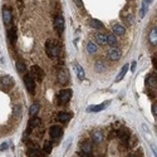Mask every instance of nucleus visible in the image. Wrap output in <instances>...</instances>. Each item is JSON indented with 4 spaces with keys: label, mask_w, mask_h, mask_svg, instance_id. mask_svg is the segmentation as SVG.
<instances>
[{
    "label": "nucleus",
    "mask_w": 157,
    "mask_h": 157,
    "mask_svg": "<svg viewBox=\"0 0 157 157\" xmlns=\"http://www.w3.org/2000/svg\"><path fill=\"white\" fill-rule=\"evenodd\" d=\"M45 52H47L49 58H57L60 53V47L57 42L49 39V40L47 42V44H45Z\"/></svg>",
    "instance_id": "nucleus-1"
},
{
    "label": "nucleus",
    "mask_w": 157,
    "mask_h": 157,
    "mask_svg": "<svg viewBox=\"0 0 157 157\" xmlns=\"http://www.w3.org/2000/svg\"><path fill=\"white\" fill-rule=\"evenodd\" d=\"M13 86H14V81H13V78L9 75H4L2 79H0V89L9 90L10 88H13Z\"/></svg>",
    "instance_id": "nucleus-2"
},
{
    "label": "nucleus",
    "mask_w": 157,
    "mask_h": 157,
    "mask_svg": "<svg viewBox=\"0 0 157 157\" xmlns=\"http://www.w3.org/2000/svg\"><path fill=\"white\" fill-rule=\"evenodd\" d=\"M24 84H25V87H27L29 93H34L35 92V82H34V78L30 74H25L24 75Z\"/></svg>",
    "instance_id": "nucleus-3"
},
{
    "label": "nucleus",
    "mask_w": 157,
    "mask_h": 157,
    "mask_svg": "<svg viewBox=\"0 0 157 157\" xmlns=\"http://www.w3.org/2000/svg\"><path fill=\"white\" fill-rule=\"evenodd\" d=\"M122 57V52L121 49L118 48H116V47H112L109 50H108V59L112 60V62H117V60H120Z\"/></svg>",
    "instance_id": "nucleus-4"
},
{
    "label": "nucleus",
    "mask_w": 157,
    "mask_h": 157,
    "mask_svg": "<svg viewBox=\"0 0 157 157\" xmlns=\"http://www.w3.org/2000/svg\"><path fill=\"white\" fill-rule=\"evenodd\" d=\"M109 103H111V101H107V102L101 103V104H92V106H88V107H87V112H88V113L101 112V111H103L104 108H106L107 106H109Z\"/></svg>",
    "instance_id": "nucleus-5"
},
{
    "label": "nucleus",
    "mask_w": 157,
    "mask_h": 157,
    "mask_svg": "<svg viewBox=\"0 0 157 157\" xmlns=\"http://www.w3.org/2000/svg\"><path fill=\"white\" fill-rule=\"evenodd\" d=\"M30 69H32V74H33L34 79L38 82H42L43 78H44V71L40 67H38V65H33Z\"/></svg>",
    "instance_id": "nucleus-6"
},
{
    "label": "nucleus",
    "mask_w": 157,
    "mask_h": 157,
    "mask_svg": "<svg viewBox=\"0 0 157 157\" xmlns=\"http://www.w3.org/2000/svg\"><path fill=\"white\" fill-rule=\"evenodd\" d=\"M58 98H59V102L60 103L69 102L71 98H72V89H63V90H60Z\"/></svg>",
    "instance_id": "nucleus-7"
},
{
    "label": "nucleus",
    "mask_w": 157,
    "mask_h": 157,
    "mask_svg": "<svg viewBox=\"0 0 157 157\" xmlns=\"http://www.w3.org/2000/svg\"><path fill=\"white\" fill-rule=\"evenodd\" d=\"M49 135L52 138H54V140H58L62 137L63 135V128L60 126H52L50 129H49Z\"/></svg>",
    "instance_id": "nucleus-8"
},
{
    "label": "nucleus",
    "mask_w": 157,
    "mask_h": 157,
    "mask_svg": "<svg viewBox=\"0 0 157 157\" xmlns=\"http://www.w3.org/2000/svg\"><path fill=\"white\" fill-rule=\"evenodd\" d=\"M68 81H69V73H68V71L65 68L60 69L58 72V82L60 84H65V83H68Z\"/></svg>",
    "instance_id": "nucleus-9"
},
{
    "label": "nucleus",
    "mask_w": 157,
    "mask_h": 157,
    "mask_svg": "<svg viewBox=\"0 0 157 157\" xmlns=\"http://www.w3.org/2000/svg\"><path fill=\"white\" fill-rule=\"evenodd\" d=\"M54 28H56V30L58 32L59 35L63 33V30H64V19H63L62 15H58L54 19Z\"/></svg>",
    "instance_id": "nucleus-10"
},
{
    "label": "nucleus",
    "mask_w": 157,
    "mask_h": 157,
    "mask_svg": "<svg viewBox=\"0 0 157 157\" xmlns=\"http://www.w3.org/2000/svg\"><path fill=\"white\" fill-rule=\"evenodd\" d=\"M11 20H13V15H11V10L9 8H4L3 9V21L6 27L11 24Z\"/></svg>",
    "instance_id": "nucleus-11"
},
{
    "label": "nucleus",
    "mask_w": 157,
    "mask_h": 157,
    "mask_svg": "<svg viewBox=\"0 0 157 157\" xmlns=\"http://www.w3.org/2000/svg\"><path fill=\"white\" fill-rule=\"evenodd\" d=\"M94 43L97 45H106L107 44V35L106 34H102V33H97L94 35Z\"/></svg>",
    "instance_id": "nucleus-12"
},
{
    "label": "nucleus",
    "mask_w": 157,
    "mask_h": 157,
    "mask_svg": "<svg viewBox=\"0 0 157 157\" xmlns=\"http://www.w3.org/2000/svg\"><path fill=\"white\" fill-rule=\"evenodd\" d=\"M86 49H87V53H88V54L93 56V54H96L97 52H98V45H97L94 42H88Z\"/></svg>",
    "instance_id": "nucleus-13"
},
{
    "label": "nucleus",
    "mask_w": 157,
    "mask_h": 157,
    "mask_svg": "<svg viewBox=\"0 0 157 157\" xmlns=\"http://www.w3.org/2000/svg\"><path fill=\"white\" fill-rule=\"evenodd\" d=\"M148 42L152 45H156L157 44V28L156 27L152 28L150 30V33H148Z\"/></svg>",
    "instance_id": "nucleus-14"
},
{
    "label": "nucleus",
    "mask_w": 157,
    "mask_h": 157,
    "mask_svg": "<svg viewBox=\"0 0 157 157\" xmlns=\"http://www.w3.org/2000/svg\"><path fill=\"white\" fill-rule=\"evenodd\" d=\"M112 34H114V35H118V36H122V35H124V33H126V29H124V27H122V25H120V24H116V25H113L112 27Z\"/></svg>",
    "instance_id": "nucleus-15"
},
{
    "label": "nucleus",
    "mask_w": 157,
    "mask_h": 157,
    "mask_svg": "<svg viewBox=\"0 0 157 157\" xmlns=\"http://www.w3.org/2000/svg\"><path fill=\"white\" fill-rule=\"evenodd\" d=\"M94 71L97 73H102V72L106 71V64H104V62L102 59H98L94 62Z\"/></svg>",
    "instance_id": "nucleus-16"
},
{
    "label": "nucleus",
    "mask_w": 157,
    "mask_h": 157,
    "mask_svg": "<svg viewBox=\"0 0 157 157\" xmlns=\"http://www.w3.org/2000/svg\"><path fill=\"white\" fill-rule=\"evenodd\" d=\"M103 138H104V136H103L102 131H94V132H92V141L93 142L101 143V142H103Z\"/></svg>",
    "instance_id": "nucleus-17"
},
{
    "label": "nucleus",
    "mask_w": 157,
    "mask_h": 157,
    "mask_svg": "<svg viewBox=\"0 0 157 157\" xmlns=\"http://www.w3.org/2000/svg\"><path fill=\"white\" fill-rule=\"evenodd\" d=\"M128 69H129V65H128V64H124L123 67L121 68V72L118 73V75L116 77V82H121V81L123 79V78H124V75L127 74Z\"/></svg>",
    "instance_id": "nucleus-18"
},
{
    "label": "nucleus",
    "mask_w": 157,
    "mask_h": 157,
    "mask_svg": "<svg viewBox=\"0 0 157 157\" xmlns=\"http://www.w3.org/2000/svg\"><path fill=\"white\" fill-rule=\"evenodd\" d=\"M72 120V113H68V112H60L58 114V121L59 122H68Z\"/></svg>",
    "instance_id": "nucleus-19"
},
{
    "label": "nucleus",
    "mask_w": 157,
    "mask_h": 157,
    "mask_svg": "<svg viewBox=\"0 0 157 157\" xmlns=\"http://www.w3.org/2000/svg\"><path fill=\"white\" fill-rule=\"evenodd\" d=\"M89 24H90V27H92L93 29H96V30H101V29L104 28V24L101 20H97V19H92Z\"/></svg>",
    "instance_id": "nucleus-20"
},
{
    "label": "nucleus",
    "mask_w": 157,
    "mask_h": 157,
    "mask_svg": "<svg viewBox=\"0 0 157 157\" xmlns=\"http://www.w3.org/2000/svg\"><path fill=\"white\" fill-rule=\"evenodd\" d=\"M8 38H9L11 44L17 43V30H15V28H11V29L8 30Z\"/></svg>",
    "instance_id": "nucleus-21"
},
{
    "label": "nucleus",
    "mask_w": 157,
    "mask_h": 157,
    "mask_svg": "<svg viewBox=\"0 0 157 157\" xmlns=\"http://www.w3.org/2000/svg\"><path fill=\"white\" fill-rule=\"evenodd\" d=\"M146 86L151 89H156V75H150L146 79Z\"/></svg>",
    "instance_id": "nucleus-22"
},
{
    "label": "nucleus",
    "mask_w": 157,
    "mask_h": 157,
    "mask_svg": "<svg viewBox=\"0 0 157 157\" xmlns=\"http://www.w3.org/2000/svg\"><path fill=\"white\" fill-rule=\"evenodd\" d=\"M81 151L83 153H92V143L90 142H84L81 146Z\"/></svg>",
    "instance_id": "nucleus-23"
},
{
    "label": "nucleus",
    "mask_w": 157,
    "mask_h": 157,
    "mask_svg": "<svg viewBox=\"0 0 157 157\" xmlns=\"http://www.w3.org/2000/svg\"><path fill=\"white\" fill-rule=\"evenodd\" d=\"M28 156L29 157H44V153L38 151L36 148H29L28 150Z\"/></svg>",
    "instance_id": "nucleus-24"
},
{
    "label": "nucleus",
    "mask_w": 157,
    "mask_h": 157,
    "mask_svg": "<svg viewBox=\"0 0 157 157\" xmlns=\"http://www.w3.org/2000/svg\"><path fill=\"white\" fill-rule=\"evenodd\" d=\"M107 35V44L111 47H116L117 45V38L114 34H106Z\"/></svg>",
    "instance_id": "nucleus-25"
},
{
    "label": "nucleus",
    "mask_w": 157,
    "mask_h": 157,
    "mask_svg": "<svg viewBox=\"0 0 157 157\" xmlns=\"http://www.w3.org/2000/svg\"><path fill=\"white\" fill-rule=\"evenodd\" d=\"M75 68H77V75H78V78H79L81 81H83L84 78H86V73H84V69L81 67L79 64H75Z\"/></svg>",
    "instance_id": "nucleus-26"
},
{
    "label": "nucleus",
    "mask_w": 157,
    "mask_h": 157,
    "mask_svg": "<svg viewBox=\"0 0 157 157\" xmlns=\"http://www.w3.org/2000/svg\"><path fill=\"white\" fill-rule=\"evenodd\" d=\"M118 137L122 141H127L129 138V131L128 129H121V131H118Z\"/></svg>",
    "instance_id": "nucleus-27"
},
{
    "label": "nucleus",
    "mask_w": 157,
    "mask_h": 157,
    "mask_svg": "<svg viewBox=\"0 0 157 157\" xmlns=\"http://www.w3.org/2000/svg\"><path fill=\"white\" fill-rule=\"evenodd\" d=\"M38 111H39V104H38V103H34V104H32V106H30V108H29V116H30V117H34V116H36Z\"/></svg>",
    "instance_id": "nucleus-28"
},
{
    "label": "nucleus",
    "mask_w": 157,
    "mask_h": 157,
    "mask_svg": "<svg viewBox=\"0 0 157 157\" xmlns=\"http://www.w3.org/2000/svg\"><path fill=\"white\" fill-rule=\"evenodd\" d=\"M40 120H39V118H36V117L34 116V118H33V117H32V120H30V122H29V128H35L36 126H39V124H40Z\"/></svg>",
    "instance_id": "nucleus-29"
},
{
    "label": "nucleus",
    "mask_w": 157,
    "mask_h": 157,
    "mask_svg": "<svg viewBox=\"0 0 157 157\" xmlns=\"http://www.w3.org/2000/svg\"><path fill=\"white\" fill-rule=\"evenodd\" d=\"M17 71L19 72V73H25V64H24V62H21V60H18L17 62Z\"/></svg>",
    "instance_id": "nucleus-30"
},
{
    "label": "nucleus",
    "mask_w": 157,
    "mask_h": 157,
    "mask_svg": "<svg viewBox=\"0 0 157 157\" xmlns=\"http://www.w3.org/2000/svg\"><path fill=\"white\" fill-rule=\"evenodd\" d=\"M50 151H52V142L50 141H45L44 142V147H43V152L50 153Z\"/></svg>",
    "instance_id": "nucleus-31"
},
{
    "label": "nucleus",
    "mask_w": 157,
    "mask_h": 157,
    "mask_svg": "<svg viewBox=\"0 0 157 157\" xmlns=\"http://www.w3.org/2000/svg\"><path fill=\"white\" fill-rule=\"evenodd\" d=\"M147 8H148V4L146 2H143L142 3V10H141V18L145 17V14L147 13Z\"/></svg>",
    "instance_id": "nucleus-32"
},
{
    "label": "nucleus",
    "mask_w": 157,
    "mask_h": 157,
    "mask_svg": "<svg viewBox=\"0 0 157 157\" xmlns=\"http://www.w3.org/2000/svg\"><path fill=\"white\" fill-rule=\"evenodd\" d=\"M152 113H153V116H155V117L157 116V104H156V103H153V104H152Z\"/></svg>",
    "instance_id": "nucleus-33"
},
{
    "label": "nucleus",
    "mask_w": 157,
    "mask_h": 157,
    "mask_svg": "<svg viewBox=\"0 0 157 157\" xmlns=\"http://www.w3.org/2000/svg\"><path fill=\"white\" fill-rule=\"evenodd\" d=\"M8 147H9V145H8L6 142L5 143H2V145H0V151H5Z\"/></svg>",
    "instance_id": "nucleus-34"
},
{
    "label": "nucleus",
    "mask_w": 157,
    "mask_h": 157,
    "mask_svg": "<svg viewBox=\"0 0 157 157\" xmlns=\"http://www.w3.org/2000/svg\"><path fill=\"white\" fill-rule=\"evenodd\" d=\"M74 3L77 4V6H79V8H83V3H82V0H74Z\"/></svg>",
    "instance_id": "nucleus-35"
},
{
    "label": "nucleus",
    "mask_w": 157,
    "mask_h": 157,
    "mask_svg": "<svg viewBox=\"0 0 157 157\" xmlns=\"http://www.w3.org/2000/svg\"><path fill=\"white\" fill-rule=\"evenodd\" d=\"M136 65H137V63L136 62H132V64H131V72H135Z\"/></svg>",
    "instance_id": "nucleus-36"
},
{
    "label": "nucleus",
    "mask_w": 157,
    "mask_h": 157,
    "mask_svg": "<svg viewBox=\"0 0 157 157\" xmlns=\"http://www.w3.org/2000/svg\"><path fill=\"white\" fill-rule=\"evenodd\" d=\"M5 64V59H4V57L2 56V53H0V65H4Z\"/></svg>",
    "instance_id": "nucleus-37"
},
{
    "label": "nucleus",
    "mask_w": 157,
    "mask_h": 157,
    "mask_svg": "<svg viewBox=\"0 0 157 157\" xmlns=\"http://www.w3.org/2000/svg\"><path fill=\"white\" fill-rule=\"evenodd\" d=\"M145 2H146L147 4H150V3H152V0H145Z\"/></svg>",
    "instance_id": "nucleus-38"
},
{
    "label": "nucleus",
    "mask_w": 157,
    "mask_h": 157,
    "mask_svg": "<svg viewBox=\"0 0 157 157\" xmlns=\"http://www.w3.org/2000/svg\"><path fill=\"white\" fill-rule=\"evenodd\" d=\"M129 157H136V156H135V155H131V156H129Z\"/></svg>",
    "instance_id": "nucleus-39"
},
{
    "label": "nucleus",
    "mask_w": 157,
    "mask_h": 157,
    "mask_svg": "<svg viewBox=\"0 0 157 157\" xmlns=\"http://www.w3.org/2000/svg\"><path fill=\"white\" fill-rule=\"evenodd\" d=\"M128 2H131V0H128Z\"/></svg>",
    "instance_id": "nucleus-40"
}]
</instances>
